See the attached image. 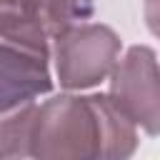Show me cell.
I'll return each instance as SVG.
<instances>
[{
    "instance_id": "cell-1",
    "label": "cell",
    "mask_w": 160,
    "mask_h": 160,
    "mask_svg": "<svg viewBox=\"0 0 160 160\" xmlns=\"http://www.w3.org/2000/svg\"><path fill=\"white\" fill-rule=\"evenodd\" d=\"M138 125L108 95H58L40 105L30 158H130Z\"/></svg>"
},
{
    "instance_id": "cell-2",
    "label": "cell",
    "mask_w": 160,
    "mask_h": 160,
    "mask_svg": "<svg viewBox=\"0 0 160 160\" xmlns=\"http://www.w3.org/2000/svg\"><path fill=\"white\" fill-rule=\"evenodd\" d=\"M120 38L100 22H80L55 38V72L65 90H88L108 80L120 60Z\"/></svg>"
},
{
    "instance_id": "cell-3",
    "label": "cell",
    "mask_w": 160,
    "mask_h": 160,
    "mask_svg": "<svg viewBox=\"0 0 160 160\" xmlns=\"http://www.w3.org/2000/svg\"><path fill=\"white\" fill-rule=\"evenodd\" d=\"M110 98L150 138L160 135V60L148 45H132L110 75Z\"/></svg>"
},
{
    "instance_id": "cell-4",
    "label": "cell",
    "mask_w": 160,
    "mask_h": 160,
    "mask_svg": "<svg viewBox=\"0 0 160 160\" xmlns=\"http://www.w3.org/2000/svg\"><path fill=\"white\" fill-rule=\"evenodd\" d=\"M48 60H50L48 45L2 40V78H0L2 112L28 105L35 98L48 95L52 90Z\"/></svg>"
},
{
    "instance_id": "cell-5",
    "label": "cell",
    "mask_w": 160,
    "mask_h": 160,
    "mask_svg": "<svg viewBox=\"0 0 160 160\" xmlns=\"http://www.w3.org/2000/svg\"><path fill=\"white\" fill-rule=\"evenodd\" d=\"M38 110H40V105L28 102V105H20L10 112H2L5 118H2V125H0V145H2V158L5 160L30 158Z\"/></svg>"
},
{
    "instance_id": "cell-6",
    "label": "cell",
    "mask_w": 160,
    "mask_h": 160,
    "mask_svg": "<svg viewBox=\"0 0 160 160\" xmlns=\"http://www.w3.org/2000/svg\"><path fill=\"white\" fill-rule=\"evenodd\" d=\"M2 40L48 45L50 35L38 20L35 0H2Z\"/></svg>"
},
{
    "instance_id": "cell-7",
    "label": "cell",
    "mask_w": 160,
    "mask_h": 160,
    "mask_svg": "<svg viewBox=\"0 0 160 160\" xmlns=\"http://www.w3.org/2000/svg\"><path fill=\"white\" fill-rule=\"evenodd\" d=\"M35 10L45 32L55 40L60 32L88 20L92 12V5L90 0H35Z\"/></svg>"
},
{
    "instance_id": "cell-8",
    "label": "cell",
    "mask_w": 160,
    "mask_h": 160,
    "mask_svg": "<svg viewBox=\"0 0 160 160\" xmlns=\"http://www.w3.org/2000/svg\"><path fill=\"white\" fill-rule=\"evenodd\" d=\"M142 12H145V25H148V30L160 38V0H145Z\"/></svg>"
}]
</instances>
